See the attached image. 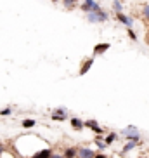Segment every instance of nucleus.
<instances>
[{
    "label": "nucleus",
    "mask_w": 149,
    "mask_h": 158,
    "mask_svg": "<svg viewBox=\"0 0 149 158\" xmlns=\"http://www.w3.org/2000/svg\"><path fill=\"white\" fill-rule=\"evenodd\" d=\"M123 134H125V135H132V134H137V129H135L134 125H130V127H127V129L123 130Z\"/></svg>",
    "instance_id": "nucleus-15"
},
{
    "label": "nucleus",
    "mask_w": 149,
    "mask_h": 158,
    "mask_svg": "<svg viewBox=\"0 0 149 158\" xmlns=\"http://www.w3.org/2000/svg\"><path fill=\"white\" fill-rule=\"evenodd\" d=\"M97 16H99V23L107 21V14H106V12H103V10H97Z\"/></svg>",
    "instance_id": "nucleus-17"
},
{
    "label": "nucleus",
    "mask_w": 149,
    "mask_h": 158,
    "mask_svg": "<svg viewBox=\"0 0 149 158\" xmlns=\"http://www.w3.org/2000/svg\"><path fill=\"white\" fill-rule=\"evenodd\" d=\"M74 2H76V0H62V4H64L66 9H73V7H74Z\"/></svg>",
    "instance_id": "nucleus-16"
},
{
    "label": "nucleus",
    "mask_w": 149,
    "mask_h": 158,
    "mask_svg": "<svg viewBox=\"0 0 149 158\" xmlns=\"http://www.w3.org/2000/svg\"><path fill=\"white\" fill-rule=\"evenodd\" d=\"M10 111H12L10 108H4V110H0V115H2V116H7V115H10Z\"/></svg>",
    "instance_id": "nucleus-20"
},
{
    "label": "nucleus",
    "mask_w": 149,
    "mask_h": 158,
    "mask_svg": "<svg viewBox=\"0 0 149 158\" xmlns=\"http://www.w3.org/2000/svg\"><path fill=\"white\" fill-rule=\"evenodd\" d=\"M92 64H94V57H89L87 61H83V66L80 68V75H85L90 68H92Z\"/></svg>",
    "instance_id": "nucleus-8"
},
{
    "label": "nucleus",
    "mask_w": 149,
    "mask_h": 158,
    "mask_svg": "<svg viewBox=\"0 0 149 158\" xmlns=\"http://www.w3.org/2000/svg\"><path fill=\"white\" fill-rule=\"evenodd\" d=\"M82 10L83 12H97V10H101V7L95 0H85L83 5H82Z\"/></svg>",
    "instance_id": "nucleus-1"
},
{
    "label": "nucleus",
    "mask_w": 149,
    "mask_h": 158,
    "mask_svg": "<svg viewBox=\"0 0 149 158\" xmlns=\"http://www.w3.org/2000/svg\"><path fill=\"white\" fill-rule=\"evenodd\" d=\"M142 12H144V16L149 19V5H144V9H142Z\"/></svg>",
    "instance_id": "nucleus-21"
},
{
    "label": "nucleus",
    "mask_w": 149,
    "mask_h": 158,
    "mask_svg": "<svg viewBox=\"0 0 149 158\" xmlns=\"http://www.w3.org/2000/svg\"><path fill=\"white\" fill-rule=\"evenodd\" d=\"M50 158H64L62 155H50Z\"/></svg>",
    "instance_id": "nucleus-22"
},
{
    "label": "nucleus",
    "mask_w": 149,
    "mask_h": 158,
    "mask_svg": "<svg viewBox=\"0 0 149 158\" xmlns=\"http://www.w3.org/2000/svg\"><path fill=\"white\" fill-rule=\"evenodd\" d=\"M116 19L120 21V23H123V24H125L127 28H132V23H134V21H132V18H128V16H125L123 12H120V14H116Z\"/></svg>",
    "instance_id": "nucleus-5"
},
{
    "label": "nucleus",
    "mask_w": 149,
    "mask_h": 158,
    "mask_svg": "<svg viewBox=\"0 0 149 158\" xmlns=\"http://www.w3.org/2000/svg\"><path fill=\"white\" fill-rule=\"evenodd\" d=\"M71 127H73L74 130H82V129H83V122L74 116V118H71Z\"/></svg>",
    "instance_id": "nucleus-9"
},
{
    "label": "nucleus",
    "mask_w": 149,
    "mask_h": 158,
    "mask_svg": "<svg viewBox=\"0 0 149 158\" xmlns=\"http://www.w3.org/2000/svg\"><path fill=\"white\" fill-rule=\"evenodd\" d=\"M113 9H115V12H116V14H120L121 10H123V7H121V2H120V0H115V2H113Z\"/></svg>",
    "instance_id": "nucleus-13"
},
{
    "label": "nucleus",
    "mask_w": 149,
    "mask_h": 158,
    "mask_svg": "<svg viewBox=\"0 0 149 158\" xmlns=\"http://www.w3.org/2000/svg\"><path fill=\"white\" fill-rule=\"evenodd\" d=\"M135 148V143H127L125 148H123V153H127V151H130V149Z\"/></svg>",
    "instance_id": "nucleus-18"
},
{
    "label": "nucleus",
    "mask_w": 149,
    "mask_h": 158,
    "mask_svg": "<svg viewBox=\"0 0 149 158\" xmlns=\"http://www.w3.org/2000/svg\"><path fill=\"white\" fill-rule=\"evenodd\" d=\"M4 149H5V148H4V144H0V155L4 153Z\"/></svg>",
    "instance_id": "nucleus-24"
},
{
    "label": "nucleus",
    "mask_w": 149,
    "mask_h": 158,
    "mask_svg": "<svg viewBox=\"0 0 149 158\" xmlns=\"http://www.w3.org/2000/svg\"><path fill=\"white\" fill-rule=\"evenodd\" d=\"M109 47H111V44H107V42H106V44H97V45L94 47V54H95V56H99V54L106 52Z\"/></svg>",
    "instance_id": "nucleus-6"
},
{
    "label": "nucleus",
    "mask_w": 149,
    "mask_h": 158,
    "mask_svg": "<svg viewBox=\"0 0 149 158\" xmlns=\"http://www.w3.org/2000/svg\"><path fill=\"white\" fill-rule=\"evenodd\" d=\"M83 127H89V129H92L95 134H103V129L97 125V120H87V122H83Z\"/></svg>",
    "instance_id": "nucleus-4"
},
{
    "label": "nucleus",
    "mask_w": 149,
    "mask_h": 158,
    "mask_svg": "<svg viewBox=\"0 0 149 158\" xmlns=\"http://www.w3.org/2000/svg\"><path fill=\"white\" fill-rule=\"evenodd\" d=\"M128 37H130L134 42H137V35H135V31H134L132 28H128Z\"/></svg>",
    "instance_id": "nucleus-19"
},
{
    "label": "nucleus",
    "mask_w": 149,
    "mask_h": 158,
    "mask_svg": "<svg viewBox=\"0 0 149 158\" xmlns=\"http://www.w3.org/2000/svg\"><path fill=\"white\" fill-rule=\"evenodd\" d=\"M64 158H74L76 156V148H66L64 155H62Z\"/></svg>",
    "instance_id": "nucleus-10"
},
{
    "label": "nucleus",
    "mask_w": 149,
    "mask_h": 158,
    "mask_svg": "<svg viewBox=\"0 0 149 158\" xmlns=\"http://www.w3.org/2000/svg\"><path fill=\"white\" fill-rule=\"evenodd\" d=\"M76 156H80V158H94L95 153H94L90 148H78L76 149Z\"/></svg>",
    "instance_id": "nucleus-2"
},
{
    "label": "nucleus",
    "mask_w": 149,
    "mask_h": 158,
    "mask_svg": "<svg viewBox=\"0 0 149 158\" xmlns=\"http://www.w3.org/2000/svg\"><path fill=\"white\" fill-rule=\"evenodd\" d=\"M35 125H37V122L31 120V118H26V120H23V127H24V129H31V127H35Z\"/></svg>",
    "instance_id": "nucleus-11"
},
{
    "label": "nucleus",
    "mask_w": 149,
    "mask_h": 158,
    "mask_svg": "<svg viewBox=\"0 0 149 158\" xmlns=\"http://www.w3.org/2000/svg\"><path fill=\"white\" fill-rule=\"evenodd\" d=\"M52 2H56V0H52Z\"/></svg>",
    "instance_id": "nucleus-25"
},
{
    "label": "nucleus",
    "mask_w": 149,
    "mask_h": 158,
    "mask_svg": "<svg viewBox=\"0 0 149 158\" xmlns=\"http://www.w3.org/2000/svg\"><path fill=\"white\" fill-rule=\"evenodd\" d=\"M115 139H116V134H115V132H111V134L106 135V143H104V144H106V146H109V144H111Z\"/></svg>",
    "instance_id": "nucleus-14"
},
{
    "label": "nucleus",
    "mask_w": 149,
    "mask_h": 158,
    "mask_svg": "<svg viewBox=\"0 0 149 158\" xmlns=\"http://www.w3.org/2000/svg\"><path fill=\"white\" fill-rule=\"evenodd\" d=\"M94 158H106V155H95Z\"/></svg>",
    "instance_id": "nucleus-23"
},
{
    "label": "nucleus",
    "mask_w": 149,
    "mask_h": 158,
    "mask_svg": "<svg viewBox=\"0 0 149 158\" xmlns=\"http://www.w3.org/2000/svg\"><path fill=\"white\" fill-rule=\"evenodd\" d=\"M87 18H89L90 23H99V16H97V12H87Z\"/></svg>",
    "instance_id": "nucleus-12"
},
{
    "label": "nucleus",
    "mask_w": 149,
    "mask_h": 158,
    "mask_svg": "<svg viewBox=\"0 0 149 158\" xmlns=\"http://www.w3.org/2000/svg\"><path fill=\"white\" fill-rule=\"evenodd\" d=\"M52 120H56V122L66 120V110L64 108H57V110H54V113H52Z\"/></svg>",
    "instance_id": "nucleus-3"
},
{
    "label": "nucleus",
    "mask_w": 149,
    "mask_h": 158,
    "mask_svg": "<svg viewBox=\"0 0 149 158\" xmlns=\"http://www.w3.org/2000/svg\"><path fill=\"white\" fill-rule=\"evenodd\" d=\"M50 155H52V149L50 148H43V149H40L38 153H35L31 158H50Z\"/></svg>",
    "instance_id": "nucleus-7"
}]
</instances>
